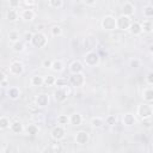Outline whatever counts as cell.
<instances>
[{
  "mask_svg": "<svg viewBox=\"0 0 153 153\" xmlns=\"http://www.w3.org/2000/svg\"><path fill=\"white\" fill-rule=\"evenodd\" d=\"M152 115H153V106H152V103H141L137 105V109H136V116L143 121V120H151L152 118Z\"/></svg>",
  "mask_w": 153,
  "mask_h": 153,
  "instance_id": "obj_1",
  "label": "cell"
},
{
  "mask_svg": "<svg viewBox=\"0 0 153 153\" xmlns=\"http://www.w3.org/2000/svg\"><path fill=\"white\" fill-rule=\"evenodd\" d=\"M100 62V56L96 50H90L86 51L84 55V66L87 67H97Z\"/></svg>",
  "mask_w": 153,
  "mask_h": 153,
  "instance_id": "obj_2",
  "label": "cell"
},
{
  "mask_svg": "<svg viewBox=\"0 0 153 153\" xmlns=\"http://www.w3.org/2000/svg\"><path fill=\"white\" fill-rule=\"evenodd\" d=\"M35 48H38V49H42V48H45L47 44H48V37L44 32L42 31H37L33 33L32 36V39L30 42Z\"/></svg>",
  "mask_w": 153,
  "mask_h": 153,
  "instance_id": "obj_3",
  "label": "cell"
},
{
  "mask_svg": "<svg viewBox=\"0 0 153 153\" xmlns=\"http://www.w3.org/2000/svg\"><path fill=\"white\" fill-rule=\"evenodd\" d=\"M71 94V90L69 86H65V87H56L53 92V98L55 99V102L57 103H63L68 99Z\"/></svg>",
  "mask_w": 153,
  "mask_h": 153,
  "instance_id": "obj_4",
  "label": "cell"
},
{
  "mask_svg": "<svg viewBox=\"0 0 153 153\" xmlns=\"http://www.w3.org/2000/svg\"><path fill=\"white\" fill-rule=\"evenodd\" d=\"M100 27L104 31H115L116 30V17L112 14H106L100 20Z\"/></svg>",
  "mask_w": 153,
  "mask_h": 153,
  "instance_id": "obj_5",
  "label": "cell"
},
{
  "mask_svg": "<svg viewBox=\"0 0 153 153\" xmlns=\"http://www.w3.org/2000/svg\"><path fill=\"white\" fill-rule=\"evenodd\" d=\"M131 22H133L131 17H127V16L120 14V16L116 18V30H120V31H128V29H129Z\"/></svg>",
  "mask_w": 153,
  "mask_h": 153,
  "instance_id": "obj_6",
  "label": "cell"
},
{
  "mask_svg": "<svg viewBox=\"0 0 153 153\" xmlns=\"http://www.w3.org/2000/svg\"><path fill=\"white\" fill-rule=\"evenodd\" d=\"M24 69H25L24 63H23L22 61H19V60L12 61V62L10 63V67H8V72H10V74L13 75V76H19V75H22V74L24 73Z\"/></svg>",
  "mask_w": 153,
  "mask_h": 153,
  "instance_id": "obj_7",
  "label": "cell"
},
{
  "mask_svg": "<svg viewBox=\"0 0 153 153\" xmlns=\"http://www.w3.org/2000/svg\"><path fill=\"white\" fill-rule=\"evenodd\" d=\"M69 85L74 88H79V87H82L86 82V76L84 73H79V74H72L69 76Z\"/></svg>",
  "mask_w": 153,
  "mask_h": 153,
  "instance_id": "obj_8",
  "label": "cell"
},
{
  "mask_svg": "<svg viewBox=\"0 0 153 153\" xmlns=\"http://www.w3.org/2000/svg\"><path fill=\"white\" fill-rule=\"evenodd\" d=\"M50 137L56 142L62 141L66 137V128L62 126H59V124L53 127V129L50 130Z\"/></svg>",
  "mask_w": 153,
  "mask_h": 153,
  "instance_id": "obj_9",
  "label": "cell"
},
{
  "mask_svg": "<svg viewBox=\"0 0 153 153\" xmlns=\"http://www.w3.org/2000/svg\"><path fill=\"white\" fill-rule=\"evenodd\" d=\"M85 66L80 60H73L69 65H68V71L72 74H79V73H84Z\"/></svg>",
  "mask_w": 153,
  "mask_h": 153,
  "instance_id": "obj_10",
  "label": "cell"
},
{
  "mask_svg": "<svg viewBox=\"0 0 153 153\" xmlns=\"http://www.w3.org/2000/svg\"><path fill=\"white\" fill-rule=\"evenodd\" d=\"M50 103V97L48 93H39L35 97V105L37 108H45Z\"/></svg>",
  "mask_w": 153,
  "mask_h": 153,
  "instance_id": "obj_11",
  "label": "cell"
},
{
  "mask_svg": "<svg viewBox=\"0 0 153 153\" xmlns=\"http://www.w3.org/2000/svg\"><path fill=\"white\" fill-rule=\"evenodd\" d=\"M122 124L124 127H133L137 123V118L136 115H134L133 112H126L122 115Z\"/></svg>",
  "mask_w": 153,
  "mask_h": 153,
  "instance_id": "obj_12",
  "label": "cell"
},
{
  "mask_svg": "<svg viewBox=\"0 0 153 153\" xmlns=\"http://www.w3.org/2000/svg\"><path fill=\"white\" fill-rule=\"evenodd\" d=\"M74 140H75V142L78 145H81V146L82 145H86L90 141V134L86 130H79L74 135Z\"/></svg>",
  "mask_w": 153,
  "mask_h": 153,
  "instance_id": "obj_13",
  "label": "cell"
},
{
  "mask_svg": "<svg viewBox=\"0 0 153 153\" xmlns=\"http://www.w3.org/2000/svg\"><path fill=\"white\" fill-rule=\"evenodd\" d=\"M19 17L24 22H32L36 18V12L33 11V8H24L20 11Z\"/></svg>",
  "mask_w": 153,
  "mask_h": 153,
  "instance_id": "obj_14",
  "label": "cell"
},
{
  "mask_svg": "<svg viewBox=\"0 0 153 153\" xmlns=\"http://www.w3.org/2000/svg\"><path fill=\"white\" fill-rule=\"evenodd\" d=\"M122 13L123 16H127V17H131L134 13H135V5L131 2V1H124L122 4Z\"/></svg>",
  "mask_w": 153,
  "mask_h": 153,
  "instance_id": "obj_15",
  "label": "cell"
},
{
  "mask_svg": "<svg viewBox=\"0 0 153 153\" xmlns=\"http://www.w3.org/2000/svg\"><path fill=\"white\" fill-rule=\"evenodd\" d=\"M129 33L131 36H140L142 33V27H141V23L137 22V20H133L129 29H128Z\"/></svg>",
  "mask_w": 153,
  "mask_h": 153,
  "instance_id": "obj_16",
  "label": "cell"
},
{
  "mask_svg": "<svg viewBox=\"0 0 153 153\" xmlns=\"http://www.w3.org/2000/svg\"><path fill=\"white\" fill-rule=\"evenodd\" d=\"M68 118H69V124H72L74 127H79L84 122V117L80 112H73L72 115L68 116Z\"/></svg>",
  "mask_w": 153,
  "mask_h": 153,
  "instance_id": "obj_17",
  "label": "cell"
},
{
  "mask_svg": "<svg viewBox=\"0 0 153 153\" xmlns=\"http://www.w3.org/2000/svg\"><path fill=\"white\" fill-rule=\"evenodd\" d=\"M141 97L143 99V102L146 103H152L153 102V86H146L142 90Z\"/></svg>",
  "mask_w": 153,
  "mask_h": 153,
  "instance_id": "obj_18",
  "label": "cell"
},
{
  "mask_svg": "<svg viewBox=\"0 0 153 153\" xmlns=\"http://www.w3.org/2000/svg\"><path fill=\"white\" fill-rule=\"evenodd\" d=\"M10 130H11L13 134H22V133H24V124L22 123V121L14 120V121L11 122Z\"/></svg>",
  "mask_w": 153,
  "mask_h": 153,
  "instance_id": "obj_19",
  "label": "cell"
},
{
  "mask_svg": "<svg viewBox=\"0 0 153 153\" xmlns=\"http://www.w3.org/2000/svg\"><path fill=\"white\" fill-rule=\"evenodd\" d=\"M20 94H22V91L17 86H11L7 90V96H8V98L11 100H18L20 98Z\"/></svg>",
  "mask_w": 153,
  "mask_h": 153,
  "instance_id": "obj_20",
  "label": "cell"
},
{
  "mask_svg": "<svg viewBox=\"0 0 153 153\" xmlns=\"http://www.w3.org/2000/svg\"><path fill=\"white\" fill-rule=\"evenodd\" d=\"M24 133L27 136H35L39 133V127L36 123H30L26 127H24Z\"/></svg>",
  "mask_w": 153,
  "mask_h": 153,
  "instance_id": "obj_21",
  "label": "cell"
},
{
  "mask_svg": "<svg viewBox=\"0 0 153 153\" xmlns=\"http://www.w3.org/2000/svg\"><path fill=\"white\" fill-rule=\"evenodd\" d=\"M50 69H51L53 72H55V73H61V72H63V71H65V63H63V61L60 60V59L53 60Z\"/></svg>",
  "mask_w": 153,
  "mask_h": 153,
  "instance_id": "obj_22",
  "label": "cell"
},
{
  "mask_svg": "<svg viewBox=\"0 0 153 153\" xmlns=\"http://www.w3.org/2000/svg\"><path fill=\"white\" fill-rule=\"evenodd\" d=\"M90 124L94 129H100V128L104 127L105 122H104V118L103 117H100V116H93L91 118V121H90Z\"/></svg>",
  "mask_w": 153,
  "mask_h": 153,
  "instance_id": "obj_23",
  "label": "cell"
},
{
  "mask_svg": "<svg viewBox=\"0 0 153 153\" xmlns=\"http://www.w3.org/2000/svg\"><path fill=\"white\" fill-rule=\"evenodd\" d=\"M141 27H142V32L152 33V31H153V20L152 19H143L141 22Z\"/></svg>",
  "mask_w": 153,
  "mask_h": 153,
  "instance_id": "obj_24",
  "label": "cell"
},
{
  "mask_svg": "<svg viewBox=\"0 0 153 153\" xmlns=\"http://www.w3.org/2000/svg\"><path fill=\"white\" fill-rule=\"evenodd\" d=\"M43 81H44V76L39 75V74H36V75L31 76V79H30V84L33 87H42L43 86Z\"/></svg>",
  "mask_w": 153,
  "mask_h": 153,
  "instance_id": "obj_25",
  "label": "cell"
},
{
  "mask_svg": "<svg viewBox=\"0 0 153 153\" xmlns=\"http://www.w3.org/2000/svg\"><path fill=\"white\" fill-rule=\"evenodd\" d=\"M7 37H8V42L11 44H13V43H16V42L22 39V36H20L19 31H17V30H11L8 32V35H7Z\"/></svg>",
  "mask_w": 153,
  "mask_h": 153,
  "instance_id": "obj_26",
  "label": "cell"
},
{
  "mask_svg": "<svg viewBox=\"0 0 153 153\" xmlns=\"http://www.w3.org/2000/svg\"><path fill=\"white\" fill-rule=\"evenodd\" d=\"M18 18H19V13H18L17 10H12V8H8L7 10V12H6V19L8 22H12V23L13 22H17Z\"/></svg>",
  "mask_w": 153,
  "mask_h": 153,
  "instance_id": "obj_27",
  "label": "cell"
},
{
  "mask_svg": "<svg viewBox=\"0 0 153 153\" xmlns=\"http://www.w3.org/2000/svg\"><path fill=\"white\" fill-rule=\"evenodd\" d=\"M11 120L8 116H0V130H7L10 129V126H11Z\"/></svg>",
  "mask_w": 153,
  "mask_h": 153,
  "instance_id": "obj_28",
  "label": "cell"
},
{
  "mask_svg": "<svg viewBox=\"0 0 153 153\" xmlns=\"http://www.w3.org/2000/svg\"><path fill=\"white\" fill-rule=\"evenodd\" d=\"M142 13H143V17H145L146 19H151V18H153V5L149 2V4H147L146 6H143V8H142Z\"/></svg>",
  "mask_w": 153,
  "mask_h": 153,
  "instance_id": "obj_29",
  "label": "cell"
},
{
  "mask_svg": "<svg viewBox=\"0 0 153 153\" xmlns=\"http://www.w3.org/2000/svg\"><path fill=\"white\" fill-rule=\"evenodd\" d=\"M25 48H26L25 47V42L23 39H20V41H18V42L12 44V50L14 53H23L25 50Z\"/></svg>",
  "mask_w": 153,
  "mask_h": 153,
  "instance_id": "obj_30",
  "label": "cell"
},
{
  "mask_svg": "<svg viewBox=\"0 0 153 153\" xmlns=\"http://www.w3.org/2000/svg\"><path fill=\"white\" fill-rule=\"evenodd\" d=\"M62 33H63L62 26H60V25H53V26H51V29H50V35H51L53 37H60V36H62Z\"/></svg>",
  "mask_w": 153,
  "mask_h": 153,
  "instance_id": "obj_31",
  "label": "cell"
},
{
  "mask_svg": "<svg viewBox=\"0 0 153 153\" xmlns=\"http://www.w3.org/2000/svg\"><path fill=\"white\" fill-rule=\"evenodd\" d=\"M63 5H65L63 0H49L48 1V6L54 10H60L63 7Z\"/></svg>",
  "mask_w": 153,
  "mask_h": 153,
  "instance_id": "obj_32",
  "label": "cell"
},
{
  "mask_svg": "<svg viewBox=\"0 0 153 153\" xmlns=\"http://www.w3.org/2000/svg\"><path fill=\"white\" fill-rule=\"evenodd\" d=\"M55 80H56V78L54 75H45L44 81H43V86H47V87L55 86Z\"/></svg>",
  "mask_w": 153,
  "mask_h": 153,
  "instance_id": "obj_33",
  "label": "cell"
},
{
  "mask_svg": "<svg viewBox=\"0 0 153 153\" xmlns=\"http://www.w3.org/2000/svg\"><path fill=\"white\" fill-rule=\"evenodd\" d=\"M56 122L59 126H62V127H66L67 124H69V118L67 115H59L56 117Z\"/></svg>",
  "mask_w": 153,
  "mask_h": 153,
  "instance_id": "obj_34",
  "label": "cell"
},
{
  "mask_svg": "<svg viewBox=\"0 0 153 153\" xmlns=\"http://www.w3.org/2000/svg\"><path fill=\"white\" fill-rule=\"evenodd\" d=\"M104 122H105L106 126L112 127V126H115V124L117 123V117H116L115 115H109V116H106V117L104 118Z\"/></svg>",
  "mask_w": 153,
  "mask_h": 153,
  "instance_id": "obj_35",
  "label": "cell"
},
{
  "mask_svg": "<svg viewBox=\"0 0 153 153\" xmlns=\"http://www.w3.org/2000/svg\"><path fill=\"white\" fill-rule=\"evenodd\" d=\"M4 153H19V148L13 143H8L4 148Z\"/></svg>",
  "mask_w": 153,
  "mask_h": 153,
  "instance_id": "obj_36",
  "label": "cell"
},
{
  "mask_svg": "<svg viewBox=\"0 0 153 153\" xmlns=\"http://www.w3.org/2000/svg\"><path fill=\"white\" fill-rule=\"evenodd\" d=\"M55 86H56V87H65V86H68V81H67V79H65V78H56V80H55Z\"/></svg>",
  "mask_w": 153,
  "mask_h": 153,
  "instance_id": "obj_37",
  "label": "cell"
},
{
  "mask_svg": "<svg viewBox=\"0 0 153 153\" xmlns=\"http://www.w3.org/2000/svg\"><path fill=\"white\" fill-rule=\"evenodd\" d=\"M129 66H130L131 68H139V67H141V60H140V59H136V57L130 59Z\"/></svg>",
  "mask_w": 153,
  "mask_h": 153,
  "instance_id": "obj_38",
  "label": "cell"
},
{
  "mask_svg": "<svg viewBox=\"0 0 153 153\" xmlns=\"http://www.w3.org/2000/svg\"><path fill=\"white\" fill-rule=\"evenodd\" d=\"M32 36H33V32H31V31H29V30H26V31H24V33H23V41L24 42H31V39H32Z\"/></svg>",
  "mask_w": 153,
  "mask_h": 153,
  "instance_id": "obj_39",
  "label": "cell"
},
{
  "mask_svg": "<svg viewBox=\"0 0 153 153\" xmlns=\"http://www.w3.org/2000/svg\"><path fill=\"white\" fill-rule=\"evenodd\" d=\"M51 62H53V60H50V59H44V60L41 62V66H42L43 68H45V69H50Z\"/></svg>",
  "mask_w": 153,
  "mask_h": 153,
  "instance_id": "obj_40",
  "label": "cell"
},
{
  "mask_svg": "<svg viewBox=\"0 0 153 153\" xmlns=\"http://www.w3.org/2000/svg\"><path fill=\"white\" fill-rule=\"evenodd\" d=\"M23 5H24V6H26L25 8H32L33 6H36V5H37V2H36V1H33V0H25V1H23Z\"/></svg>",
  "mask_w": 153,
  "mask_h": 153,
  "instance_id": "obj_41",
  "label": "cell"
},
{
  "mask_svg": "<svg viewBox=\"0 0 153 153\" xmlns=\"http://www.w3.org/2000/svg\"><path fill=\"white\" fill-rule=\"evenodd\" d=\"M146 84L148 86H152L153 85V72H149L146 76Z\"/></svg>",
  "mask_w": 153,
  "mask_h": 153,
  "instance_id": "obj_42",
  "label": "cell"
},
{
  "mask_svg": "<svg viewBox=\"0 0 153 153\" xmlns=\"http://www.w3.org/2000/svg\"><path fill=\"white\" fill-rule=\"evenodd\" d=\"M50 146H51V148H53V149H54L56 153H61L62 147H61V145H60L59 142H56V141H55V143H51Z\"/></svg>",
  "mask_w": 153,
  "mask_h": 153,
  "instance_id": "obj_43",
  "label": "cell"
},
{
  "mask_svg": "<svg viewBox=\"0 0 153 153\" xmlns=\"http://www.w3.org/2000/svg\"><path fill=\"white\" fill-rule=\"evenodd\" d=\"M8 5H10V8H12V10H17V8L20 6V2H19V1H10Z\"/></svg>",
  "mask_w": 153,
  "mask_h": 153,
  "instance_id": "obj_44",
  "label": "cell"
},
{
  "mask_svg": "<svg viewBox=\"0 0 153 153\" xmlns=\"http://www.w3.org/2000/svg\"><path fill=\"white\" fill-rule=\"evenodd\" d=\"M39 153H56V152H55V151L51 148V146L49 145V146H45V147H44Z\"/></svg>",
  "mask_w": 153,
  "mask_h": 153,
  "instance_id": "obj_45",
  "label": "cell"
},
{
  "mask_svg": "<svg viewBox=\"0 0 153 153\" xmlns=\"http://www.w3.org/2000/svg\"><path fill=\"white\" fill-rule=\"evenodd\" d=\"M85 6H96L97 5V1L96 0H84V1H81Z\"/></svg>",
  "mask_w": 153,
  "mask_h": 153,
  "instance_id": "obj_46",
  "label": "cell"
},
{
  "mask_svg": "<svg viewBox=\"0 0 153 153\" xmlns=\"http://www.w3.org/2000/svg\"><path fill=\"white\" fill-rule=\"evenodd\" d=\"M6 80H7V76H6V74L2 72V71H0V84L2 85V84H5L6 82ZM2 87V86H1Z\"/></svg>",
  "mask_w": 153,
  "mask_h": 153,
  "instance_id": "obj_47",
  "label": "cell"
},
{
  "mask_svg": "<svg viewBox=\"0 0 153 153\" xmlns=\"http://www.w3.org/2000/svg\"><path fill=\"white\" fill-rule=\"evenodd\" d=\"M142 123H145V127H146L147 129L151 128V120H143Z\"/></svg>",
  "mask_w": 153,
  "mask_h": 153,
  "instance_id": "obj_48",
  "label": "cell"
},
{
  "mask_svg": "<svg viewBox=\"0 0 153 153\" xmlns=\"http://www.w3.org/2000/svg\"><path fill=\"white\" fill-rule=\"evenodd\" d=\"M0 90H1V84H0Z\"/></svg>",
  "mask_w": 153,
  "mask_h": 153,
  "instance_id": "obj_49",
  "label": "cell"
}]
</instances>
